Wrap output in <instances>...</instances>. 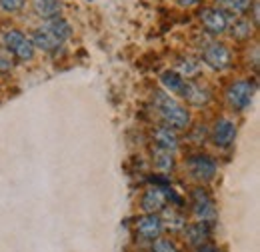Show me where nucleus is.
Returning a JSON list of instances; mask_svg holds the SVG:
<instances>
[{
    "mask_svg": "<svg viewBox=\"0 0 260 252\" xmlns=\"http://www.w3.org/2000/svg\"><path fill=\"white\" fill-rule=\"evenodd\" d=\"M70 32H72V28L64 18L54 16V18L46 20L44 26H40L32 32L30 42H32L34 48H40L44 52H54L70 38Z\"/></svg>",
    "mask_w": 260,
    "mask_h": 252,
    "instance_id": "obj_1",
    "label": "nucleus"
},
{
    "mask_svg": "<svg viewBox=\"0 0 260 252\" xmlns=\"http://www.w3.org/2000/svg\"><path fill=\"white\" fill-rule=\"evenodd\" d=\"M154 108L160 114V118L164 120V124L174 128V130H182L190 124V114L188 110L168 92L156 90L154 92Z\"/></svg>",
    "mask_w": 260,
    "mask_h": 252,
    "instance_id": "obj_2",
    "label": "nucleus"
},
{
    "mask_svg": "<svg viewBox=\"0 0 260 252\" xmlns=\"http://www.w3.org/2000/svg\"><path fill=\"white\" fill-rule=\"evenodd\" d=\"M2 42H4V48L10 52V56H14V58H18L22 62L34 58L32 42L20 30H6L2 34Z\"/></svg>",
    "mask_w": 260,
    "mask_h": 252,
    "instance_id": "obj_3",
    "label": "nucleus"
},
{
    "mask_svg": "<svg viewBox=\"0 0 260 252\" xmlns=\"http://www.w3.org/2000/svg\"><path fill=\"white\" fill-rule=\"evenodd\" d=\"M252 96H254V84L250 80H234L226 88L228 104L238 112H242L250 106Z\"/></svg>",
    "mask_w": 260,
    "mask_h": 252,
    "instance_id": "obj_4",
    "label": "nucleus"
},
{
    "mask_svg": "<svg viewBox=\"0 0 260 252\" xmlns=\"http://www.w3.org/2000/svg\"><path fill=\"white\" fill-rule=\"evenodd\" d=\"M186 168L190 176L200 182H210L216 176V162L208 154H192L186 160Z\"/></svg>",
    "mask_w": 260,
    "mask_h": 252,
    "instance_id": "obj_5",
    "label": "nucleus"
},
{
    "mask_svg": "<svg viewBox=\"0 0 260 252\" xmlns=\"http://www.w3.org/2000/svg\"><path fill=\"white\" fill-rule=\"evenodd\" d=\"M190 206H192V212L198 216V220L208 222L216 216V204L204 188H194L190 192Z\"/></svg>",
    "mask_w": 260,
    "mask_h": 252,
    "instance_id": "obj_6",
    "label": "nucleus"
},
{
    "mask_svg": "<svg viewBox=\"0 0 260 252\" xmlns=\"http://www.w3.org/2000/svg\"><path fill=\"white\" fill-rule=\"evenodd\" d=\"M202 60L208 64L212 70H226L232 64V54L224 44L220 42H210L204 52H202Z\"/></svg>",
    "mask_w": 260,
    "mask_h": 252,
    "instance_id": "obj_7",
    "label": "nucleus"
},
{
    "mask_svg": "<svg viewBox=\"0 0 260 252\" xmlns=\"http://www.w3.org/2000/svg\"><path fill=\"white\" fill-rule=\"evenodd\" d=\"M198 18L210 34H222L230 24V18L222 8H202L198 12Z\"/></svg>",
    "mask_w": 260,
    "mask_h": 252,
    "instance_id": "obj_8",
    "label": "nucleus"
},
{
    "mask_svg": "<svg viewBox=\"0 0 260 252\" xmlns=\"http://www.w3.org/2000/svg\"><path fill=\"white\" fill-rule=\"evenodd\" d=\"M134 228H136V234L140 238H144V240H154V238H158L164 232L162 218L158 214H144V216H140L136 220V224H134Z\"/></svg>",
    "mask_w": 260,
    "mask_h": 252,
    "instance_id": "obj_9",
    "label": "nucleus"
},
{
    "mask_svg": "<svg viewBox=\"0 0 260 252\" xmlns=\"http://www.w3.org/2000/svg\"><path fill=\"white\" fill-rule=\"evenodd\" d=\"M234 138H236V124L232 120H228V118L216 120V124L212 128V142H214V146L228 148V146H232Z\"/></svg>",
    "mask_w": 260,
    "mask_h": 252,
    "instance_id": "obj_10",
    "label": "nucleus"
},
{
    "mask_svg": "<svg viewBox=\"0 0 260 252\" xmlns=\"http://www.w3.org/2000/svg\"><path fill=\"white\" fill-rule=\"evenodd\" d=\"M180 96H182L186 102H190L192 106H204V104L210 102V90H208L204 84L194 82V80H186V82H184V88H182Z\"/></svg>",
    "mask_w": 260,
    "mask_h": 252,
    "instance_id": "obj_11",
    "label": "nucleus"
},
{
    "mask_svg": "<svg viewBox=\"0 0 260 252\" xmlns=\"http://www.w3.org/2000/svg\"><path fill=\"white\" fill-rule=\"evenodd\" d=\"M166 204V194H164V188L160 186H150V188L144 192L142 200H140V206L146 214H156L160 212Z\"/></svg>",
    "mask_w": 260,
    "mask_h": 252,
    "instance_id": "obj_12",
    "label": "nucleus"
},
{
    "mask_svg": "<svg viewBox=\"0 0 260 252\" xmlns=\"http://www.w3.org/2000/svg\"><path fill=\"white\" fill-rule=\"evenodd\" d=\"M152 140H154L156 148H162V150H168V152H174L178 148V134H176V130L166 124L154 128Z\"/></svg>",
    "mask_w": 260,
    "mask_h": 252,
    "instance_id": "obj_13",
    "label": "nucleus"
},
{
    "mask_svg": "<svg viewBox=\"0 0 260 252\" xmlns=\"http://www.w3.org/2000/svg\"><path fill=\"white\" fill-rule=\"evenodd\" d=\"M182 230H184L186 242H188L190 246H194V248L200 246V244H204V242L210 238V226H208V222H204V220L188 224V226H184Z\"/></svg>",
    "mask_w": 260,
    "mask_h": 252,
    "instance_id": "obj_14",
    "label": "nucleus"
},
{
    "mask_svg": "<svg viewBox=\"0 0 260 252\" xmlns=\"http://www.w3.org/2000/svg\"><path fill=\"white\" fill-rule=\"evenodd\" d=\"M60 8H62L60 0H34V12L44 20H50V18L58 16Z\"/></svg>",
    "mask_w": 260,
    "mask_h": 252,
    "instance_id": "obj_15",
    "label": "nucleus"
},
{
    "mask_svg": "<svg viewBox=\"0 0 260 252\" xmlns=\"http://www.w3.org/2000/svg\"><path fill=\"white\" fill-rule=\"evenodd\" d=\"M160 80H162V86L168 90V94H178V96H180L182 88H184V82H186V80H184L178 72H174V70L162 72Z\"/></svg>",
    "mask_w": 260,
    "mask_h": 252,
    "instance_id": "obj_16",
    "label": "nucleus"
},
{
    "mask_svg": "<svg viewBox=\"0 0 260 252\" xmlns=\"http://www.w3.org/2000/svg\"><path fill=\"white\" fill-rule=\"evenodd\" d=\"M226 30H230L232 38H236V40H246V38H250V34H252V24H250V20H246V18H236L234 22L228 24Z\"/></svg>",
    "mask_w": 260,
    "mask_h": 252,
    "instance_id": "obj_17",
    "label": "nucleus"
},
{
    "mask_svg": "<svg viewBox=\"0 0 260 252\" xmlns=\"http://www.w3.org/2000/svg\"><path fill=\"white\" fill-rule=\"evenodd\" d=\"M152 158H154V166L160 170V172H170L174 168V156L172 152L162 150V148H152Z\"/></svg>",
    "mask_w": 260,
    "mask_h": 252,
    "instance_id": "obj_18",
    "label": "nucleus"
},
{
    "mask_svg": "<svg viewBox=\"0 0 260 252\" xmlns=\"http://www.w3.org/2000/svg\"><path fill=\"white\" fill-rule=\"evenodd\" d=\"M162 224H164V228H170V230H182V228L186 226V220H184L182 214H178L174 208H170V210L164 212Z\"/></svg>",
    "mask_w": 260,
    "mask_h": 252,
    "instance_id": "obj_19",
    "label": "nucleus"
},
{
    "mask_svg": "<svg viewBox=\"0 0 260 252\" xmlns=\"http://www.w3.org/2000/svg\"><path fill=\"white\" fill-rule=\"evenodd\" d=\"M252 0H218V6L222 10H228V12H234V14H242L250 8Z\"/></svg>",
    "mask_w": 260,
    "mask_h": 252,
    "instance_id": "obj_20",
    "label": "nucleus"
},
{
    "mask_svg": "<svg viewBox=\"0 0 260 252\" xmlns=\"http://www.w3.org/2000/svg\"><path fill=\"white\" fill-rule=\"evenodd\" d=\"M178 70H180L178 74H180L182 78H184V76H186V78H190V76L198 74L200 64L196 62L194 58H188V56H186V58H180V60H178Z\"/></svg>",
    "mask_w": 260,
    "mask_h": 252,
    "instance_id": "obj_21",
    "label": "nucleus"
},
{
    "mask_svg": "<svg viewBox=\"0 0 260 252\" xmlns=\"http://www.w3.org/2000/svg\"><path fill=\"white\" fill-rule=\"evenodd\" d=\"M150 252H178L176 244L172 240H166V238H154L152 240V246H150Z\"/></svg>",
    "mask_w": 260,
    "mask_h": 252,
    "instance_id": "obj_22",
    "label": "nucleus"
},
{
    "mask_svg": "<svg viewBox=\"0 0 260 252\" xmlns=\"http://www.w3.org/2000/svg\"><path fill=\"white\" fill-rule=\"evenodd\" d=\"M24 6V0H0V8L4 12H18Z\"/></svg>",
    "mask_w": 260,
    "mask_h": 252,
    "instance_id": "obj_23",
    "label": "nucleus"
},
{
    "mask_svg": "<svg viewBox=\"0 0 260 252\" xmlns=\"http://www.w3.org/2000/svg\"><path fill=\"white\" fill-rule=\"evenodd\" d=\"M12 70V58L6 48H0V72H10Z\"/></svg>",
    "mask_w": 260,
    "mask_h": 252,
    "instance_id": "obj_24",
    "label": "nucleus"
},
{
    "mask_svg": "<svg viewBox=\"0 0 260 252\" xmlns=\"http://www.w3.org/2000/svg\"><path fill=\"white\" fill-rule=\"evenodd\" d=\"M194 252H220L216 246H212V244H208V242H204V244H200V246H196Z\"/></svg>",
    "mask_w": 260,
    "mask_h": 252,
    "instance_id": "obj_25",
    "label": "nucleus"
},
{
    "mask_svg": "<svg viewBox=\"0 0 260 252\" xmlns=\"http://www.w3.org/2000/svg\"><path fill=\"white\" fill-rule=\"evenodd\" d=\"M196 2H198V0H180L182 6H192V4H196Z\"/></svg>",
    "mask_w": 260,
    "mask_h": 252,
    "instance_id": "obj_26",
    "label": "nucleus"
}]
</instances>
